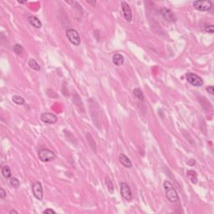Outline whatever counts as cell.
Wrapping results in <instances>:
<instances>
[{
	"label": "cell",
	"instance_id": "26",
	"mask_svg": "<svg viewBox=\"0 0 214 214\" xmlns=\"http://www.w3.org/2000/svg\"><path fill=\"white\" fill-rule=\"evenodd\" d=\"M9 213V214H13V213L18 214V213H19V212H18V211H16V210H14V209H12V210H10Z\"/></svg>",
	"mask_w": 214,
	"mask_h": 214
},
{
	"label": "cell",
	"instance_id": "11",
	"mask_svg": "<svg viewBox=\"0 0 214 214\" xmlns=\"http://www.w3.org/2000/svg\"><path fill=\"white\" fill-rule=\"evenodd\" d=\"M119 162L120 163L122 166H124L125 167H127V168H131L132 167V164H131V162L130 161V159L127 157L125 154L123 153H120V156H119Z\"/></svg>",
	"mask_w": 214,
	"mask_h": 214
},
{
	"label": "cell",
	"instance_id": "3",
	"mask_svg": "<svg viewBox=\"0 0 214 214\" xmlns=\"http://www.w3.org/2000/svg\"><path fill=\"white\" fill-rule=\"evenodd\" d=\"M66 36L67 38L69 40V42L74 44V45H76L78 46L80 44V37H79V33L74 29H69L66 30Z\"/></svg>",
	"mask_w": 214,
	"mask_h": 214
},
{
	"label": "cell",
	"instance_id": "9",
	"mask_svg": "<svg viewBox=\"0 0 214 214\" xmlns=\"http://www.w3.org/2000/svg\"><path fill=\"white\" fill-rule=\"evenodd\" d=\"M121 8H122V11H123V15L125 20L127 22H131L132 20V13H131V9L130 5L127 3V2H122L121 3Z\"/></svg>",
	"mask_w": 214,
	"mask_h": 214
},
{
	"label": "cell",
	"instance_id": "12",
	"mask_svg": "<svg viewBox=\"0 0 214 214\" xmlns=\"http://www.w3.org/2000/svg\"><path fill=\"white\" fill-rule=\"evenodd\" d=\"M28 20H29V24L32 25V26H34V28H36V29H40L41 27H42V23H41V21L39 20V18H37L36 16H29V18H28Z\"/></svg>",
	"mask_w": 214,
	"mask_h": 214
},
{
	"label": "cell",
	"instance_id": "21",
	"mask_svg": "<svg viewBox=\"0 0 214 214\" xmlns=\"http://www.w3.org/2000/svg\"><path fill=\"white\" fill-rule=\"evenodd\" d=\"M9 182H10V185L12 186L13 188H15V189H17V188H19V187H20V181H19V179H18V178H16V177H12V178L10 179Z\"/></svg>",
	"mask_w": 214,
	"mask_h": 214
},
{
	"label": "cell",
	"instance_id": "23",
	"mask_svg": "<svg viewBox=\"0 0 214 214\" xmlns=\"http://www.w3.org/2000/svg\"><path fill=\"white\" fill-rule=\"evenodd\" d=\"M206 90H207L210 95H213L214 94V87L213 86H212V85L207 86V87L206 88Z\"/></svg>",
	"mask_w": 214,
	"mask_h": 214
},
{
	"label": "cell",
	"instance_id": "8",
	"mask_svg": "<svg viewBox=\"0 0 214 214\" xmlns=\"http://www.w3.org/2000/svg\"><path fill=\"white\" fill-rule=\"evenodd\" d=\"M32 192H33V194L35 198H37L38 200L43 199L44 192H43V187H42V185L40 182H37L34 183V185L32 186Z\"/></svg>",
	"mask_w": 214,
	"mask_h": 214
},
{
	"label": "cell",
	"instance_id": "7",
	"mask_svg": "<svg viewBox=\"0 0 214 214\" xmlns=\"http://www.w3.org/2000/svg\"><path fill=\"white\" fill-rule=\"evenodd\" d=\"M40 119L44 123L46 124H55L58 120V117L56 116V115L49 112L43 113L40 116Z\"/></svg>",
	"mask_w": 214,
	"mask_h": 214
},
{
	"label": "cell",
	"instance_id": "13",
	"mask_svg": "<svg viewBox=\"0 0 214 214\" xmlns=\"http://www.w3.org/2000/svg\"><path fill=\"white\" fill-rule=\"evenodd\" d=\"M112 62L114 63V65H116V66H120L124 64V57L123 55H120V54H116L114 55L113 58H112Z\"/></svg>",
	"mask_w": 214,
	"mask_h": 214
},
{
	"label": "cell",
	"instance_id": "18",
	"mask_svg": "<svg viewBox=\"0 0 214 214\" xmlns=\"http://www.w3.org/2000/svg\"><path fill=\"white\" fill-rule=\"evenodd\" d=\"M133 94H134V96L138 100H144V95H143V93H142V91H141V90L140 88L134 89L133 90Z\"/></svg>",
	"mask_w": 214,
	"mask_h": 214
},
{
	"label": "cell",
	"instance_id": "2",
	"mask_svg": "<svg viewBox=\"0 0 214 214\" xmlns=\"http://www.w3.org/2000/svg\"><path fill=\"white\" fill-rule=\"evenodd\" d=\"M55 157V153L47 148H44L39 151V159L43 162H48L54 160Z\"/></svg>",
	"mask_w": 214,
	"mask_h": 214
},
{
	"label": "cell",
	"instance_id": "20",
	"mask_svg": "<svg viewBox=\"0 0 214 214\" xmlns=\"http://www.w3.org/2000/svg\"><path fill=\"white\" fill-rule=\"evenodd\" d=\"M13 51H14V53H15L16 55H22V54L24 53V47H23L21 44H15L14 47H13Z\"/></svg>",
	"mask_w": 214,
	"mask_h": 214
},
{
	"label": "cell",
	"instance_id": "14",
	"mask_svg": "<svg viewBox=\"0 0 214 214\" xmlns=\"http://www.w3.org/2000/svg\"><path fill=\"white\" fill-rule=\"evenodd\" d=\"M106 185L107 186V190L109 191V192L110 193V194H113L114 193V191H115V188H114V185H113V182H112V181L106 176Z\"/></svg>",
	"mask_w": 214,
	"mask_h": 214
},
{
	"label": "cell",
	"instance_id": "4",
	"mask_svg": "<svg viewBox=\"0 0 214 214\" xmlns=\"http://www.w3.org/2000/svg\"><path fill=\"white\" fill-rule=\"evenodd\" d=\"M186 79L188 83H190L192 85L196 86V87H199L203 85V79L194 73H187L186 75Z\"/></svg>",
	"mask_w": 214,
	"mask_h": 214
},
{
	"label": "cell",
	"instance_id": "24",
	"mask_svg": "<svg viewBox=\"0 0 214 214\" xmlns=\"http://www.w3.org/2000/svg\"><path fill=\"white\" fill-rule=\"evenodd\" d=\"M44 214H55V211H54L53 209L51 208H48V209H45L44 212H43Z\"/></svg>",
	"mask_w": 214,
	"mask_h": 214
},
{
	"label": "cell",
	"instance_id": "17",
	"mask_svg": "<svg viewBox=\"0 0 214 214\" xmlns=\"http://www.w3.org/2000/svg\"><path fill=\"white\" fill-rule=\"evenodd\" d=\"M12 100L13 103L17 104V105H20V106H22V105H24L25 104V100L23 97H21L20 96H14L12 98Z\"/></svg>",
	"mask_w": 214,
	"mask_h": 214
},
{
	"label": "cell",
	"instance_id": "5",
	"mask_svg": "<svg viewBox=\"0 0 214 214\" xmlns=\"http://www.w3.org/2000/svg\"><path fill=\"white\" fill-rule=\"evenodd\" d=\"M193 7L195 9L202 12L209 11L213 7V3L209 0H205V1H195L193 3Z\"/></svg>",
	"mask_w": 214,
	"mask_h": 214
},
{
	"label": "cell",
	"instance_id": "19",
	"mask_svg": "<svg viewBox=\"0 0 214 214\" xmlns=\"http://www.w3.org/2000/svg\"><path fill=\"white\" fill-rule=\"evenodd\" d=\"M186 175H187V176L191 179V181H192V183L196 184V183L197 182V174H196V172H195L194 171H192V170L188 171V172H186Z\"/></svg>",
	"mask_w": 214,
	"mask_h": 214
},
{
	"label": "cell",
	"instance_id": "15",
	"mask_svg": "<svg viewBox=\"0 0 214 214\" xmlns=\"http://www.w3.org/2000/svg\"><path fill=\"white\" fill-rule=\"evenodd\" d=\"M29 66L32 69H34V70H36V71L40 70V65L37 63V61H36L34 59H29Z\"/></svg>",
	"mask_w": 214,
	"mask_h": 214
},
{
	"label": "cell",
	"instance_id": "6",
	"mask_svg": "<svg viewBox=\"0 0 214 214\" xmlns=\"http://www.w3.org/2000/svg\"><path fill=\"white\" fill-rule=\"evenodd\" d=\"M120 194L122 197L127 201H131L132 199V193L130 186L125 182H121L120 184Z\"/></svg>",
	"mask_w": 214,
	"mask_h": 214
},
{
	"label": "cell",
	"instance_id": "28",
	"mask_svg": "<svg viewBox=\"0 0 214 214\" xmlns=\"http://www.w3.org/2000/svg\"><path fill=\"white\" fill-rule=\"evenodd\" d=\"M19 3H25L26 1H19Z\"/></svg>",
	"mask_w": 214,
	"mask_h": 214
},
{
	"label": "cell",
	"instance_id": "10",
	"mask_svg": "<svg viewBox=\"0 0 214 214\" xmlns=\"http://www.w3.org/2000/svg\"><path fill=\"white\" fill-rule=\"evenodd\" d=\"M162 15L169 23H175L176 21V18L174 15V13L168 9H163L162 10Z\"/></svg>",
	"mask_w": 214,
	"mask_h": 214
},
{
	"label": "cell",
	"instance_id": "25",
	"mask_svg": "<svg viewBox=\"0 0 214 214\" xmlns=\"http://www.w3.org/2000/svg\"><path fill=\"white\" fill-rule=\"evenodd\" d=\"M6 192L3 189V188H1L0 189V198H2V199H3V198H5V197H6Z\"/></svg>",
	"mask_w": 214,
	"mask_h": 214
},
{
	"label": "cell",
	"instance_id": "22",
	"mask_svg": "<svg viewBox=\"0 0 214 214\" xmlns=\"http://www.w3.org/2000/svg\"><path fill=\"white\" fill-rule=\"evenodd\" d=\"M205 32H207V33H209V34H213V25H207V26H206V27H205Z\"/></svg>",
	"mask_w": 214,
	"mask_h": 214
},
{
	"label": "cell",
	"instance_id": "27",
	"mask_svg": "<svg viewBox=\"0 0 214 214\" xmlns=\"http://www.w3.org/2000/svg\"><path fill=\"white\" fill-rule=\"evenodd\" d=\"M87 3H91V4H92L93 6H95V5H96V1H94V2H91V1H87Z\"/></svg>",
	"mask_w": 214,
	"mask_h": 214
},
{
	"label": "cell",
	"instance_id": "1",
	"mask_svg": "<svg viewBox=\"0 0 214 214\" xmlns=\"http://www.w3.org/2000/svg\"><path fill=\"white\" fill-rule=\"evenodd\" d=\"M163 187L165 190L166 197L167 200L171 203H176L179 200L178 194L174 188L173 185L169 182V181H165L163 183Z\"/></svg>",
	"mask_w": 214,
	"mask_h": 214
},
{
	"label": "cell",
	"instance_id": "16",
	"mask_svg": "<svg viewBox=\"0 0 214 214\" xmlns=\"http://www.w3.org/2000/svg\"><path fill=\"white\" fill-rule=\"evenodd\" d=\"M2 175L3 177H5L7 179L11 177V170H10L9 166H4L2 168Z\"/></svg>",
	"mask_w": 214,
	"mask_h": 214
}]
</instances>
